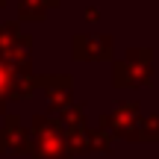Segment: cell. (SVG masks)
Instances as JSON below:
<instances>
[{
    "instance_id": "cell-1",
    "label": "cell",
    "mask_w": 159,
    "mask_h": 159,
    "mask_svg": "<svg viewBox=\"0 0 159 159\" xmlns=\"http://www.w3.org/2000/svg\"><path fill=\"white\" fill-rule=\"evenodd\" d=\"M27 150L33 159H71V144L65 136V127L59 124L56 115H35L27 136Z\"/></svg>"
},
{
    "instance_id": "cell-2",
    "label": "cell",
    "mask_w": 159,
    "mask_h": 159,
    "mask_svg": "<svg viewBox=\"0 0 159 159\" xmlns=\"http://www.w3.org/2000/svg\"><path fill=\"white\" fill-rule=\"evenodd\" d=\"M153 83V50L130 47L118 62H112V85L115 89H144Z\"/></svg>"
},
{
    "instance_id": "cell-3",
    "label": "cell",
    "mask_w": 159,
    "mask_h": 159,
    "mask_svg": "<svg viewBox=\"0 0 159 159\" xmlns=\"http://www.w3.org/2000/svg\"><path fill=\"white\" fill-rule=\"evenodd\" d=\"M0 56L12 68H33V50H30V39L21 33V21L0 24Z\"/></svg>"
},
{
    "instance_id": "cell-4",
    "label": "cell",
    "mask_w": 159,
    "mask_h": 159,
    "mask_svg": "<svg viewBox=\"0 0 159 159\" xmlns=\"http://www.w3.org/2000/svg\"><path fill=\"white\" fill-rule=\"evenodd\" d=\"M139 100H124L112 109L109 115H100V127H106L112 136H124L133 139L139 130V121H142V112H139Z\"/></svg>"
},
{
    "instance_id": "cell-5",
    "label": "cell",
    "mask_w": 159,
    "mask_h": 159,
    "mask_svg": "<svg viewBox=\"0 0 159 159\" xmlns=\"http://www.w3.org/2000/svg\"><path fill=\"white\" fill-rule=\"evenodd\" d=\"M39 89L44 91L47 106H50L53 115L74 103V80L68 74H41L39 77Z\"/></svg>"
},
{
    "instance_id": "cell-6",
    "label": "cell",
    "mask_w": 159,
    "mask_h": 159,
    "mask_svg": "<svg viewBox=\"0 0 159 159\" xmlns=\"http://www.w3.org/2000/svg\"><path fill=\"white\" fill-rule=\"evenodd\" d=\"M71 53L77 62H112V35H74Z\"/></svg>"
},
{
    "instance_id": "cell-7",
    "label": "cell",
    "mask_w": 159,
    "mask_h": 159,
    "mask_svg": "<svg viewBox=\"0 0 159 159\" xmlns=\"http://www.w3.org/2000/svg\"><path fill=\"white\" fill-rule=\"evenodd\" d=\"M27 136H30V130H24V124H21V115H6V121H3V127H0V153L3 150H24L27 148Z\"/></svg>"
},
{
    "instance_id": "cell-8",
    "label": "cell",
    "mask_w": 159,
    "mask_h": 159,
    "mask_svg": "<svg viewBox=\"0 0 159 159\" xmlns=\"http://www.w3.org/2000/svg\"><path fill=\"white\" fill-rule=\"evenodd\" d=\"M27 68H12L3 56H0V115L6 112L9 100L15 103V89H18V74Z\"/></svg>"
},
{
    "instance_id": "cell-9",
    "label": "cell",
    "mask_w": 159,
    "mask_h": 159,
    "mask_svg": "<svg viewBox=\"0 0 159 159\" xmlns=\"http://www.w3.org/2000/svg\"><path fill=\"white\" fill-rule=\"evenodd\" d=\"M62 3V0H18V21L21 24H41L47 18V12L56 9V6Z\"/></svg>"
},
{
    "instance_id": "cell-10",
    "label": "cell",
    "mask_w": 159,
    "mask_h": 159,
    "mask_svg": "<svg viewBox=\"0 0 159 159\" xmlns=\"http://www.w3.org/2000/svg\"><path fill=\"white\" fill-rule=\"evenodd\" d=\"M133 142H159V115H150V118H144V115H142Z\"/></svg>"
},
{
    "instance_id": "cell-11",
    "label": "cell",
    "mask_w": 159,
    "mask_h": 159,
    "mask_svg": "<svg viewBox=\"0 0 159 159\" xmlns=\"http://www.w3.org/2000/svg\"><path fill=\"white\" fill-rule=\"evenodd\" d=\"M97 18H100V12H97L94 6H89V9H85V21H89V24H94Z\"/></svg>"
},
{
    "instance_id": "cell-12",
    "label": "cell",
    "mask_w": 159,
    "mask_h": 159,
    "mask_svg": "<svg viewBox=\"0 0 159 159\" xmlns=\"http://www.w3.org/2000/svg\"><path fill=\"white\" fill-rule=\"evenodd\" d=\"M3 6H6V0H0V9H3Z\"/></svg>"
}]
</instances>
